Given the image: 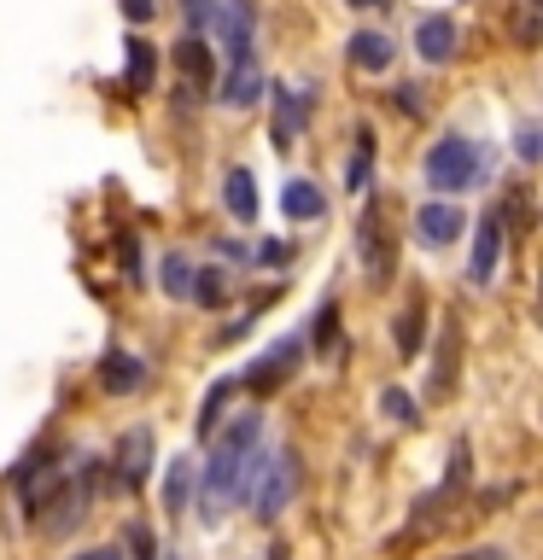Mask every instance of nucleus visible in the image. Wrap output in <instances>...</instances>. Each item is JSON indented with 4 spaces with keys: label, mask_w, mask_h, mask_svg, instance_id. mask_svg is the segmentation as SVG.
<instances>
[{
    "label": "nucleus",
    "mask_w": 543,
    "mask_h": 560,
    "mask_svg": "<svg viewBox=\"0 0 543 560\" xmlns=\"http://www.w3.org/2000/svg\"><path fill=\"white\" fill-rule=\"evenodd\" d=\"M380 415H385V420H397V427H415V420H420L415 397H409V392H397V385H385V392H380Z\"/></svg>",
    "instance_id": "obj_24"
},
{
    "label": "nucleus",
    "mask_w": 543,
    "mask_h": 560,
    "mask_svg": "<svg viewBox=\"0 0 543 560\" xmlns=\"http://www.w3.org/2000/svg\"><path fill=\"white\" fill-rule=\"evenodd\" d=\"M158 287H164L170 298H187V287H193V262H187L182 252H170L164 262H158Z\"/></svg>",
    "instance_id": "obj_23"
},
{
    "label": "nucleus",
    "mask_w": 543,
    "mask_h": 560,
    "mask_svg": "<svg viewBox=\"0 0 543 560\" xmlns=\"http://www.w3.org/2000/svg\"><path fill=\"white\" fill-rule=\"evenodd\" d=\"M462 560H508V549H473V555H462Z\"/></svg>",
    "instance_id": "obj_32"
},
{
    "label": "nucleus",
    "mask_w": 543,
    "mask_h": 560,
    "mask_svg": "<svg viewBox=\"0 0 543 560\" xmlns=\"http://www.w3.org/2000/svg\"><path fill=\"white\" fill-rule=\"evenodd\" d=\"M257 450H263V420H257V415H240L234 427L217 438V450H210V462H205V472H199V508H205L199 520L217 525L222 508L245 497V472H252Z\"/></svg>",
    "instance_id": "obj_1"
},
{
    "label": "nucleus",
    "mask_w": 543,
    "mask_h": 560,
    "mask_svg": "<svg viewBox=\"0 0 543 560\" xmlns=\"http://www.w3.org/2000/svg\"><path fill=\"white\" fill-rule=\"evenodd\" d=\"M345 187H350V199H357V192H374V129H357V152H350V164H345Z\"/></svg>",
    "instance_id": "obj_14"
},
{
    "label": "nucleus",
    "mask_w": 543,
    "mask_h": 560,
    "mask_svg": "<svg viewBox=\"0 0 543 560\" xmlns=\"http://www.w3.org/2000/svg\"><path fill=\"white\" fill-rule=\"evenodd\" d=\"M455 42H462V30H455L450 12H432V18H420V24H415V52L427 65H450L455 59Z\"/></svg>",
    "instance_id": "obj_7"
},
{
    "label": "nucleus",
    "mask_w": 543,
    "mask_h": 560,
    "mask_svg": "<svg viewBox=\"0 0 543 560\" xmlns=\"http://www.w3.org/2000/svg\"><path fill=\"white\" fill-rule=\"evenodd\" d=\"M77 560H123V549H88V555H77Z\"/></svg>",
    "instance_id": "obj_31"
},
{
    "label": "nucleus",
    "mask_w": 543,
    "mask_h": 560,
    "mask_svg": "<svg viewBox=\"0 0 543 560\" xmlns=\"http://www.w3.org/2000/svg\"><path fill=\"white\" fill-rule=\"evenodd\" d=\"M392 105H397V112H409V117H420V112H427V105H420V88H409V82H403V88H392Z\"/></svg>",
    "instance_id": "obj_29"
},
{
    "label": "nucleus",
    "mask_w": 543,
    "mask_h": 560,
    "mask_svg": "<svg viewBox=\"0 0 543 560\" xmlns=\"http://www.w3.org/2000/svg\"><path fill=\"white\" fill-rule=\"evenodd\" d=\"M462 228H467V217L455 210V199H432V205L415 210V234H420V245H432V252H438V245H450Z\"/></svg>",
    "instance_id": "obj_8"
},
{
    "label": "nucleus",
    "mask_w": 543,
    "mask_h": 560,
    "mask_svg": "<svg viewBox=\"0 0 543 560\" xmlns=\"http://www.w3.org/2000/svg\"><path fill=\"white\" fill-rule=\"evenodd\" d=\"M234 385H240V380H222L217 392L205 397V409H199V438H217V415L228 409V397H234Z\"/></svg>",
    "instance_id": "obj_25"
},
{
    "label": "nucleus",
    "mask_w": 543,
    "mask_h": 560,
    "mask_svg": "<svg viewBox=\"0 0 543 560\" xmlns=\"http://www.w3.org/2000/svg\"><path fill=\"white\" fill-rule=\"evenodd\" d=\"M280 210H287L292 222H315L327 210V199H322V187H315V182L298 175V182H287V192H280Z\"/></svg>",
    "instance_id": "obj_15"
},
{
    "label": "nucleus",
    "mask_w": 543,
    "mask_h": 560,
    "mask_svg": "<svg viewBox=\"0 0 543 560\" xmlns=\"http://www.w3.org/2000/svg\"><path fill=\"white\" fill-rule=\"evenodd\" d=\"M345 52H350V65H357V70H392V59H397L392 35H380V30H357L345 42Z\"/></svg>",
    "instance_id": "obj_13"
},
{
    "label": "nucleus",
    "mask_w": 543,
    "mask_h": 560,
    "mask_svg": "<svg viewBox=\"0 0 543 560\" xmlns=\"http://www.w3.org/2000/svg\"><path fill=\"white\" fill-rule=\"evenodd\" d=\"M310 117V88H275V147H298V129Z\"/></svg>",
    "instance_id": "obj_10"
},
{
    "label": "nucleus",
    "mask_w": 543,
    "mask_h": 560,
    "mask_svg": "<svg viewBox=\"0 0 543 560\" xmlns=\"http://www.w3.org/2000/svg\"><path fill=\"white\" fill-rule=\"evenodd\" d=\"M298 357H304V339H280L269 357H257L252 368H245L240 385H252V392H269V385L287 380V368H298Z\"/></svg>",
    "instance_id": "obj_9"
},
{
    "label": "nucleus",
    "mask_w": 543,
    "mask_h": 560,
    "mask_svg": "<svg viewBox=\"0 0 543 560\" xmlns=\"http://www.w3.org/2000/svg\"><path fill=\"white\" fill-rule=\"evenodd\" d=\"M175 59H182V70H187V82H193V88H217V65H210L205 35H187V42L175 47Z\"/></svg>",
    "instance_id": "obj_17"
},
{
    "label": "nucleus",
    "mask_w": 543,
    "mask_h": 560,
    "mask_svg": "<svg viewBox=\"0 0 543 560\" xmlns=\"http://www.w3.org/2000/svg\"><path fill=\"white\" fill-rule=\"evenodd\" d=\"M129 555H135V560H158V542H152V532H147L140 520L129 525Z\"/></svg>",
    "instance_id": "obj_28"
},
{
    "label": "nucleus",
    "mask_w": 543,
    "mask_h": 560,
    "mask_svg": "<svg viewBox=\"0 0 543 560\" xmlns=\"http://www.w3.org/2000/svg\"><path fill=\"white\" fill-rule=\"evenodd\" d=\"M515 152L525 158V164H538V158H543V135H538V122H520V135H515Z\"/></svg>",
    "instance_id": "obj_27"
},
{
    "label": "nucleus",
    "mask_w": 543,
    "mask_h": 560,
    "mask_svg": "<svg viewBox=\"0 0 543 560\" xmlns=\"http://www.w3.org/2000/svg\"><path fill=\"white\" fill-rule=\"evenodd\" d=\"M187 298H193V304H205V310H217L222 298H228V275H222V269H193Z\"/></svg>",
    "instance_id": "obj_21"
},
{
    "label": "nucleus",
    "mask_w": 543,
    "mask_h": 560,
    "mask_svg": "<svg viewBox=\"0 0 543 560\" xmlns=\"http://www.w3.org/2000/svg\"><path fill=\"white\" fill-rule=\"evenodd\" d=\"M187 18H193V35H217L222 0H187Z\"/></svg>",
    "instance_id": "obj_26"
},
{
    "label": "nucleus",
    "mask_w": 543,
    "mask_h": 560,
    "mask_svg": "<svg viewBox=\"0 0 543 560\" xmlns=\"http://www.w3.org/2000/svg\"><path fill=\"white\" fill-rule=\"evenodd\" d=\"M222 199H228V210H234L240 222H257V182H252V170H228L222 175Z\"/></svg>",
    "instance_id": "obj_16"
},
{
    "label": "nucleus",
    "mask_w": 543,
    "mask_h": 560,
    "mask_svg": "<svg viewBox=\"0 0 543 560\" xmlns=\"http://www.w3.org/2000/svg\"><path fill=\"white\" fill-rule=\"evenodd\" d=\"M292 490H298V450H275L269 455V444H263L252 472H245V497H252L257 520H275L280 508L292 502Z\"/></svg>",
    "instance_id": "obj_3"
},
{
    "label": "nucleus",
    "mask_w": 543,
    "mask_h": 560,
    "mask_svg": "<svg viewBox=\"0 0 543 560\" xmlns=\"http://www.w3.org/2000/svg\"><path fill=\"white\" fill-rule=\"evenodd\" d=\"M217 100H222V105H234V112L257 105V100H263V70H257V59L228 65V77H222V88H217Z\"/></svg>",
    "instance_id": "obj_12"
},
{
    "label": "nucleus",
    "mask_w": 543,
    "mask_h": 560,
    "mask_svg": "<svg viewBox=\"0 0 543 560\" xmlns=\"http://www.w3.org/2000/svg\"><path fill=\"white\" fill-rule=\"evenodd\" d=\"M497 262H502V210H485L480 228H473V287H490L497 280Z\"/></svg>",
    "instance_id": "obj_5"
},
{
    "label": "nucleus",
    "mask_w": 543,
    "mask_h": 560,
    "mask_svg": "<svg viewBox=\"0 0 543 560\" xmlns=\"http://www.w3.org/2000/svg\"><path fill=\"white\" fill-rule=\"evenodd\" d=\"M420 322H427V304H420V298H409V310L397 315V332H392L403 357H415V350H420Z\"/></svg>",
    "instance_id": "obj_22"
},
{
    "label": "nucleus",
    "mask_w": 543,
    "mask_h": 560,
    "mask_svg": "<svg viewBox=\"0 0 543 560\" xmlns=\"http://www.w3.org/2000/svg\"><path fill=\"white\" fill-rule=\"evenodd\" d=\"M357 257H362V269L374 275V280H392V240H385L380 205H368L362 222H357Z\"/></svg>",
    "instance_id": "obj_4"
},
{
    "label": "nucleus",
    "mask_w": 543,
    "mask_h": 560,
    "mask_svg": "<svg viewBox=\"0 0 543 560\" xmlns=\"http://www.w3.org/2000/svg\"><path fill=\"white\" fill-rule=\"evenodd\" d=\"M152 12H158V0H123V18H129V24H152Z\"/></svg>",
    "instance_id": "obj_30"
},
{
    "label": "nucleus",
    "mask_w": 543,
    "mask_h": 560,
    "mask_svg": "<svg viewBox=\"0 0 543 560\" xmlns=\"http://www.w3.org/2000/svg\"><path fill=\"white\" fill-rule=\"evenodd\" d=\"M100 385L112 397H129L147 385V362L135 357V350H105V362H100Z\"/></svg>",
    "instance_id": "obj_11"
},
{
    "label": "nucleus",
    "mask_w": 543,
    "mask_h": 560,
    "mask_svg": "<svg viewBox=\"0 0 543 560\" xmlns=\"http://www.w3.org/2000/svg\"><path fill=\"white\" fill-rule=\"evenodd\" d=\"M170 560H182V555H170Z\"/></svg>",
    "instance_id": "obj_34"
},
{
    "label": "nucleus",
    "mask_w": 543,
    "mask_h": 560,
    "mask_svg": "<svg viewBox=\"0 0 543 560\" xmlns=\"http://www.w3.org/2000/svg\"><path fill=\"white\" fill-rule=\"evenodd\" d=\"M350 7H385V0H350Z\"/></svg>",
    "instance_id": "obj_33"
},
{
    "label": "nucleus",
    "mask_w": 543,
    "mask_h": 560,
    "mask_svg": "<svg viewBox=\"0 0 543 560\" xmlns=\"http://www.w3.org/2000/svg\"><path fill=\"white\" fill-rule=\"evenodd\" d=\"M187 497H193V462L175 455L164 472V514H187Z\"/></svg>",
    "instance_id": "obj_18"
},
{
    "label": "nucleus",
    "mask_w": 543,
    "mask_h": 560,
    "mask_svg": "<svg viewBox=\"0 0 543 560\" xmlns=\"http://www.w3.org/2000/svg\"><path fill=\"white\" fill-rule=\"evenodd\" d=\"M152 472V427H129L117 444V485L123 490H140Z\"/></svg>",
    "instance_id": "obj_6"
},
{
    "label": "nucleus",
    "mask_w": 543,
    "mask_h": 560,
    "mask_svg": "<svg viewBox=\"0 0 543 560\" xmlns=\"http://www.w3.org/2000/svg\"><path fill=\"white\" fill-rule=\"evenodd\" d=\"M310 350H315V357H333V350H339V304H322V310H315Z\"/></svg>",
    "instance_id": "obj_20"
},
{
    "label": "nucleus",
    "mask_w": 543,
    "mask_h": 560,
    "mask_svg": "<svg viewBox=\"0 0 543 560\" xmlns=\"http://www.w3.org/2000/svg\"><path fill=\"white\" fill-rule=\"evenodd\" d=\"M490 170H497V152L480 147V140H467V135H444V140H432L427 164H420V175H427V187L438 192V199H455V192L480 187Z\"/></svg>",
    "instance_id": "obj_2"
},
{
    "label": "nucleus",
    "mask_w": 543,
    "mask_h": 560,
    "mask_svg": "<svg viewBox=\"0 0 543 560\" xmlns=\"http://www.w3.org/2000/svg\"><path fill=\"white\" fill-rule=\"evenodd\" d=\"M129 88L135 94H152V70H158V59H152V42H140V35H129Z\"/></svg>",
    "instance_id": "obj_19"
}]
</instances>
